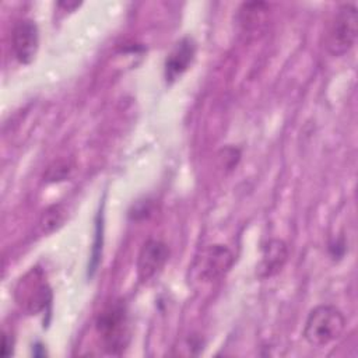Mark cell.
I'll return each mask as SVG.
<instances>
[{
	"label": "cell",
	"mask_w": 358,
	"mask_h": 358,
	"mask_svg": "<svg viewBox=\"0 0 358 358\" xmlns=\"http://www.w3.org/2000/svg\"><path fill=\"white\" fill-rule=\"evenodd\" d=\"M345 316L338 308L333 305H317L309 312L302 336L309 345L322 348L340 338L345 330Z\"/></svg>",
	"instance_id": "cell-1"
},
{
	"label": "cell",
	"mask_w": 358,
	"mask_h": 358,
	"mask_svg": "<svg viewBox=\"0 0 358 358\" xmlns=\"http://www.w3.org/2000/svg\"><path fill=\"white\" fill-rule=\"evenodd\" d=\"M103 348L110 354H120L130 341V327L126 306L117 301L105 306L95 322Z\"/></svg>",
	"instance_id": "cell-2"
},
{
	"label": "cell",
	"mask_w": 358,
	"mask_h": 358,
	"mask_svg": "<svg viewBox=\"0 0 358 358\" xmlns=\"http://www.w3.org/2000/svg\"><path fill=\"white\" fill-rule=\"evenodd\" d=\"M358 36V10L355 3L341 4L327 29L326 49L334 56L340 57L348 53Z\"/></svg>",
	"instance_id": "cell-3"
},
{
	"label": "cell",
	"mask_w": 358,
	"mask_h": 358,
	"mask_svg": "<svg viewBox=\"0 0 358 358\" xmlns=\"http://www.w3.org/2000/svg\"><path fill=\"white\" fill-rule=\"evenodd\" d=\"M15 299L31 315L48 310L52 303V289L38 267L29 270L20 280L15 288Z\"/></svg>",
	"instance_id": "cell-4"
},
{
	"label": "cell",
	"mask_w": 358,
	"mask_h": 358,
	"mask_svg": "<svg viewBox=\"0 0 358 358\" xmlns=\"http://www.w3.org/2000/svg\"><path fill=\"white\" fill-rule=\"evenodd\" d=\"M11 48L15 59L21 64L34 62L39 49V29L34 20H18L11 31Z\"/></svg>",
	"instance_id": "cell-5"
},
{
	"label": "cell",
	"mask_w": 358,
	"mask_h": 358,
	"mask_svg": "<svg viewBox=\"0 0 358 358\" xmlns=\"http://www.w3.org/2000/svg\"><path fill=\"white\" fill-rule=\"evenodd\" d=\"M234 264V253L225 245H210L197 259V273L203 281H214L222 277Z\"/></svg>",
	"instance_id": "cell-6"
},
{
	"label": "cell",
	"mask_w": 358,
	"mask_h": 358,
	"mask_svg": "<svg viewBox=\"0 0 358 358\" xmlns=\"http://www.w3.org/2000/svg\"><path fill=\"white\" fill-rule=\"evenodd\" d=\"M169 248L158 239L147 241L137 256V277L140 281L151 280L168 262Z\"/></svg>",
	"instance_id": "cell-7"
},
{
	"label": "cell",
	"mask_w": 358,
	"mask_h": 358,
	"mask_svg": "<svg viewBox=\"0 0 358 358\" xmlns=\"http://www.w3.org/2000/svg\"><path fill=\"white\" fill-rule=\"evenodd\" d=\"M196 42L192 36H183L179 39L171 52L166 55L164 64V76L166 83H173L178 80L192 64L196 56Z\"/></svg>",
	"instance_id": "cell-8"
},
{
	"label": "cell",
	"mask_w": 358,
	"mask_h": 358,
	"mask_svg": "<svg viewBox=\"0 0 358 358\" xmlns=\"http://www.w3.org/2000/svg\"><path fill=\"white\" fill-rule=\"evenodd\" d=\"M288 259V246L282 239H270L262 248V260L257 264L259 278H268L278 274Z\"/></svg>",
	"instance_id": "cell-9"
},
{
	"label": "cell",
	"mask_w": 358,
	"mask_h": 358,
	"mask_svg": "<svg viewBox=\"0 0 358 358\" xmlns=\"http://www.w3.org/2000/svg\"><path fill=\"white\" fill-rule=\"evenodd\" d=\"M238 22L243 31H255L266 20L268 6L263 1L243 3L238 10Z\"/></svg>",
	"instance_id": "cell-10"
},
{
	"label": "cell",
	"mask_w": 358,
	"mask_h": 358,
	"mask_svg": "<svg viewBox=\"0 0 358 358\" xmlns=\"http://www.w3.org/2000/svg\"><path fill=\"white\" fill-rule=\"evenodd\" d=\"M67 218V210L63 204H52L45 208L39 218V228L43 234H52L57 231Z\"/></svg>",
	"instance_id": "cell-11"
},
{
	"label": "cell",
	"mask_w": 358,
	"mask_h": 358,
	"mask_svg": "<svg viewBox=\"0 0 358 358\" xmlns=\"http://www.w3.org/2000/svg\"><path fill=\"white\" fill-rule=\"evenodd\" d=\"M155 211V203L151 199L137 200L129 210V218L131 221H143L150 218Z\"/></svg>",
	"instance_id": "cell-12"
},
{
	"label": "cell",
	"mask_w": 358,
	"mask_h": 358,
	"mask_svg": "<svg viewBox=\"0 0 358 358\" xmlns=\"http://www.w3.org/2000/svg\"><path fill=\"white\" fill-rule=\"evenodd\" d=\"M102 217L101 214H98V221H96V228H95V241H94V246H92V255H91V262L88 266V274L92 275L94 271L96 270L98 262H99V256L102 252Z\"/></svg>",
	"instance_id": "cell-13"
},
{
	"label": "cell",
	"mask_w": 358,
	"mask_h": 358,
	"mask_svg": "<svg viewBox=\"0 0 358 358\" xmlns=\"http://www.w3.org/2000/svg\"><path fill=\"white\" fill-rule=\"evenodd\" d=\"M71 172V165L69 162H56L55 166H50L46 172V180L57 182L64 180Z\"/></svg>",
	"instance_id": "cell-14"
},
{
	"label": "cell",
	"mask_w": 358,
	"mask_h": 358,
	"mask_svg": "<svg viewBox=\"0 0 358 358\" xmlns=\"http://www.w3.org/2000/svg\"><path fill=\"white\" fill-rule=\"evenodd\" d=\"M221 154H222L221 157L222 166L225 169H234L241 159V151L234 147H225L224 150H221Z\"/></svg>",
	"instance_id": "cell-15"
},
{
	"label": "cell",
	"mask_w": 358,
	"mask_h": 358,
	"mask_svg": "<svg viewBox=\"0 0 358 358\" xmlns=\"http://www.w3.org/2000/svg\"><path fill=\"white\" fill-rule=\"evenodd\" d=\"M329 250H330V255H331L333 259H336V257H337V259H341V257L344 256V253H345V242H344V239H343V238L336 239V241L330 245Z\"/></svg>",
	"instance_id": "cell-16"
},
{
	"label": "cell",
	"mask_w": 358,
	"mask_h": 358,
	"mask_svg": "<svg viewBox=\"0 0 358 358\" xmlns=\"http://www.w3.org/2000/svg\"><path fill=\"white\" fill-rule=\"evenodd\" d=\"M13 345H14L13 338L8 334L3 333V337H1V355L3 357L11 355L13 354Z\"/></svg>",
	"instance_id": "cell-17"
},
{
	"label": "cell",
	"mask_w": 358,
	"mask_h": 358,
	"mask_svg": "<svg viewBox=\"0 0 358 358\" xmlns=\"http://www.w3.org/2000/svg\"><path fill=\"white\" fill-rule=\"evenodd\" d=\"M32 354L38 357V355H45L46 352H45V348H43V345H42V344L35 343V344L32 345Z\"/></svg>",
	"instance_id": "cell-18"
},
{
	"label": "cell",
	"mask_w": 358,
	"mask_h": 358,
	"mask_svg": "<svg viewBox=\"0 0 358 358\" xmlns=\"http://www.w3.org/2000/svg\"><path fill=\"white\" fill-rule=\"evenodd\" d=\"M60 7H64L67 10H73L76 7H80V3H59Z\"/></svg>",
	"instance_id": "cell-19"
}]
</instances>
